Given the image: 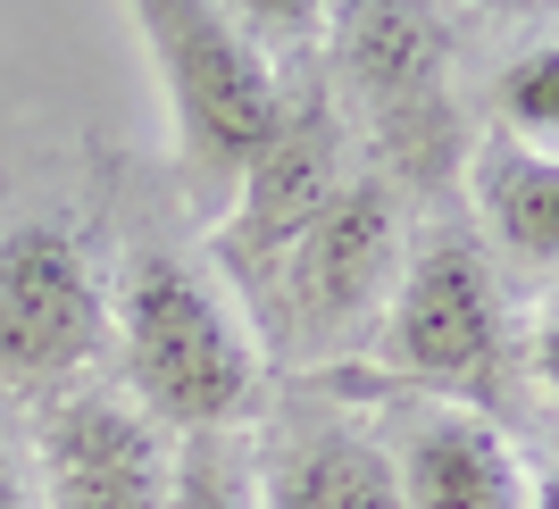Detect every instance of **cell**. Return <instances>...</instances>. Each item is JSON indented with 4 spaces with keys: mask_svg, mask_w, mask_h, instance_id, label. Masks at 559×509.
Here are the masks:
<instances>
[{
    "mask_svg": "<svg viewBox=\"0 0 559 509\" xmlns=\"http://www.w3.org/2000/svg\"><path fill=\"white\" fill-rule=\"evenodd\" d=\"M401 201L384 176H343L318 226L293 242V259L276 268V284L259 301L293 325V343H350L368 318H384L393 301V276H401Z\"/></svg>",
    "mask_w": 559,
    "mask_h": 509,
    "instance_id": "4",
    "label": "cell"
},
{
    "mask_svg": "<svg viewBox=\"0 0 559 509\" xmlns=\"http://www.w3.org/2000/svg\"><path fill=\"white\" fill-rule=\"evenodd\" d=\"M384 351H393L401 376H426V384H476L501 351V301H492V276L467 242H426V251L401 259L393 301H384Z\"/></svg>",
    "mask_w": 559,
    "mask_h": 509,
    "instance_id": "8",
    "label": "cell"
},
{
    "mask_svg": "<svg viewBox=\"0 0 559 509\" xmlns=\"http://www.w3.org/2000/svg\"><path fill=\"white\" fill-rule=\"evenodd\" d=\"M543 376H551V393H559V309L543 318Z\"/></svg>",
    "mask_w": 559,
    "mask_h": 509,
    "instance_id": "16",
    "label": "cell"
},
{
    "mask_svg": "<svg viewBox=\"0 0 559 509\" xmlns=\"http://www.w3.org/2000/svg\"><path fill=\"white\" fill-rule=\"evenodd\" d=\"M526 509H559V476H543V485H535V501H526Z\"/></svg>",
    "mask_w": 559,
    "mask_h": 509,
    "instance_id": "17",
    "label": "cell"
},
{
    "mask_svg": "<svg viewBox=\"0 0 559 509\" xmlns=\"http://www.w3.org/2000/svg\"><path fill=\"white\" fill-rule=\"evenodd\" d=\"M176 435L126 393H59L43 410L50 509H167Z\"/></svg>",
    "mask_w": 559,
    "mask_h": 509,
    "instance_id": "7",
    "label": "cell"
},
{
    "mask_svg": "<svg viewBox=\"0 0 559 509\" xmlns=\"http://www.w3.org/2000/svg\"><path fill=\"white\" fill-rule=\"evenodd\" d=\"M0 509H25V485H17V460H9V442H0Z\"/></svg>",
    "mask_w": 559,
    "mask_h": 509,
    "instance_id": "15",
    "label": "cell"
},
{
    "mask_svg": "<svg viewBox=\"0 0 559 509\" xmlns=\"http://www.w3.org/2000/svg\"><path fill=\"white\" fill-rule=\"evenodd\" d=\"M234 17V34L267 59V50H293V43H318L334 17V0H217Z\"/></svg>",
    "mask_w": 559,
    "mask_h": 509,
    "instance_id": "14",
    "label": "cell"
},
{
    "mask_svg": "<svg viewBox=\"0 0 559 509\" xmlns=\"http://www.w3.org/2000/svg\"><path fill=\"white\" fill-rule=\"evenodd\" d=\"M167 509H259V460L234 435H176Z\"/></svg>",
    "mask_w": 559,
    "mask_h": 509,
    "instance_id": "12",
    "label": "cell"
},
{
    "mask_svg": "<svg viewBox=\"0 0 559 509\" xmlns=\"http://www.w3.org/2000/svg\"><path fill=\"white\" fill-rule=\"evenodd\" d=\"M109 343L126 359V401L167 435H234L259 401V343L201 268L176 251H134L109 293Z\"/></svg>",
    "mask_w": 559,
    "mask_h": 509,
    "instance_id": "1",
    "label": "cell"
},
{
    "mask_svg": "<svg viewBox=\"0 0 559 509\" xmlns=\"http://www.w3.org/2000/svg\"><path fill=\"white\" fill-rule=\"evenodd\" d=\"M501 117H510L518 142H543L559 151V43L526 50L510 75H501Z\"/></svg>",
    "mask_w": 559,
    "mask_h": 509,
    "instance_id": "13",
    "label": "cell"
},
{
    "mask_svg": "<svg viewBox=\"0 0 559 509\" xmlns=\"http://www.w3.org/2000/svg\"><path fill=\"white\" fill-rule=\"evenodd\" d=\"M109 343V284L59 217L0 234V384L68 393Z\"/></svg>",
    "mask_w": 559,
    "mask_h": 509,
    "instance_id": "3",
    "label": "cell"
},
{
    "mask_svg": "<svg viewBox=\"0 0 559 509\" xmlns=\"http://www.w3.org/2000/svg\"><path fill=\"white\" fill-rule=\"evenodd\" d=\"M467 201L485 217L492 251H510L518 268H559V151L485 134L467 151Z\"/></svg>",
    "mask_w": 559,
    "mask_h": 509,
    "instance_id": "11",
    "label": "cell"
},
{
    "mask_svg": "<svg viewBox=\"0 0 559 509\" xmlns=\"http://www.w3.org/2000/svg\"><path fill=\"white\" fill-rule=\"evenodd\" d=\"M259 509H401V467L368 426L309 417L259 460Z\"/></svg>",
    "mask_w": 559,
    "mask_h": 509,
    "instance_id": "10",
    "label": "cell"
},
{
    "mask_svg": "<svg viewBox=\"0 0 559 509\" xmlns=\"http://www.w3.org/2000/svg\"><path fill=\"white\" fill-rule=\"evenodd\" d=\"M401 467V509H526V460L510 435L476 410H426L409 417V435L393 451Z\"/></svg>",
    "mask_w": 559,
    "mask_h": 509,
    "instance_id": "9",
    "label": "cell"
},
{
    "mask_svg": "<svg viewBox=\"0 0 559 509\" xmlns=\"http://www.w3.org/2000/svg\"><path fill=\"white\" fill-rule=\"evenodd\" d=\"M134 25L151 43L167 117H176V151L201 185H234L259 159V142L284 126V84L259 59L217 0H134Z\"/></svg>",
    "mask_w": 559,
    "mask_h": 509,
    "instance_id": "2",
    "label": "cell"
},
{
    "mask_svg": "<svg viewBox=\"0 0 559 509\" xmlns=\"http://www.w3.org/2000/svg\"><path fill=\"white\" fill-rule=\"evenodd\" d=\"M334 84L376 134L409 151V142H443V25L435 0H334L326 17Z\"/></svg>",
    "mask_w": 559,
    "mask_h": 509,
    "instance_id": "5",
    "label": "cell"
},
{
    "mask_svg": "<svg viewBox=\"0 0 559 509\" xmlns=\"http://www.w3.org/2000/svg\"><path fill=\"white\" fill-rule=\"evenodd\" d=\"M343 192V142H334V109L326 100H284V126L259 142V159L234 176V217L217 234V259L234 276L267 293L276 268L293 259L318 209Z\"/></svg>",
    "mask_w": 559,
    "mask_h": 509,
    "instance_id": "6",
    "label": "cell"
}]
</instances>
